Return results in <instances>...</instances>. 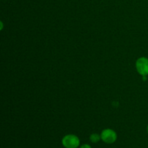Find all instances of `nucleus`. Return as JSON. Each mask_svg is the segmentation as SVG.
Returning <instances> with one entry per match:
<instances>
[{
	"mask_svg": "<svg viewBox=\"0 0 148 148\" xmlns=\"http://www.w3.org/2000/svg\"><path fill=\"white\" fill-rule=\"evenodd\" d=\"M62 144L65 148H78L80 146V140L75 134H66L62 138Z\"/></svg>",
	"mask_w": 148,
	"mask_h": 148,
	"instance_id": "nucleus-1",
	"label": "nucleus"
},
{
	"mask_svg": "<svg viewBox=\"0 0 148 148\" xmlns=\"http://www.w3.org/2000/svg\"><path fill=\"white\" fill-rule=\"evenodd\" d=\"M101 140L106 144H113L117 140V134L111 129H106L101 132Z\"/></svg>",
	"mask_w": 148,
	"mask_h": 148,
	"instance_id": "nucleus-2",
	"label": "nucleus"
},
{
	"mask_svg": "<svg viewBox=\"0 0 148 148\" xmlns=\"http://www.w3.org/2000/svg\"><path fill=\"white\" fill-rule=\"evenodd\" d=\"M136 68L142 76L148 75V59L146 57H140L136 62Z\"/></svg>",
	"mask_w": 148,
	"mask_h": 148,
	"instance_id": "nucleus-3",
	"label": "nucleus"
},
{
	"mask_svg": "<svg viewBox=\"0 0 148 148\" xmlns=\"http://www.w3.org/2000/svg\"><path fill=\"white\" fill-rule=\"evenodd\" d=\"M101 140V134H98L97 133H93L90 136V141L92 143H97Z\"/></svg>",
	"mask_w": 148,
	"mask_h": 148,
	"instance_id": "nucleus-4",
	"label": "nucleus"
},
{
	"mask_svg": "<svg viewBox=\"0 0 148 148\" xmlns=\"http://www.w3.org/2000/svg\"><path fill=\"white\" fill-rule=\"evenodd\" d=\"M79 148H92V147L88 144H83L79 146Z\"/></svg>",
	"mask_w": 148,
	"mask_h": 148,
	"instance_id": "nucleus-5",
	"label": "nucleus"
},
{
	"mask_svg": "<svg viewBox=\"0 0 148 148\" xmlns=\"http://www.w3.org/2000/svg\"><path fill=\"white\" fill-rule=\"evenodd\" d=\"M147 134H148V126H147Z\"/></svg>",
	"mask_w": 148,
	"mask_h": 148,
	"instance_id": "nucleus-6",
	"label": "nucleus"
}]
</instances>
